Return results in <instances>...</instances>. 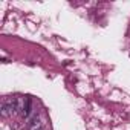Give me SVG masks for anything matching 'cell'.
<instances>
[{
  "label": "cell",
  "mask_w": 130,
  "mask_h": 130,
  "mask_svg": "<svg viewBox=\"0 0 130 130\" xmlns=\"http://www.w3.org/2000/svg\"><path fill=\"white\" fill-rule=\"evenodd\" d=\"M29 113H31V98H26V106H25V109L22 112V116L23 118H28Z\"/></svg>",
  "instance_id": "cell-2"
},
{
  "label": "cell",
  "mask_w": 130,
  "mask_h": 130,
  "mask_svg": "<svg viewBox=\"0 0 130 130\" xmlns=\"http://www.w3.org/2000/svg\"><path fill=\"white\" fill-rule=\"evenodd\" d=\"M29 130H43V125H41V121L35 116L31 122H29V127H28Z\"/></svg>",
  "instance_id": "cell-1"
},
{
  "label": "cell",
  "mask_w": 130,
  "mask_h": 130,
  "mask_svg": "<svg viewBox=\"0 0 130 130\" xmlns=\"http://www.w3.org/2000/svg\"><path fill=\"white\" fill-rule=\"evenodd\" d=\"M0 113H2V116L3 118H8V116H11V113H9V109H8V106L3 103L2 104V110H0Z\"/></svg>",
  "instance_id": "cell-3"
}]
</instances>
